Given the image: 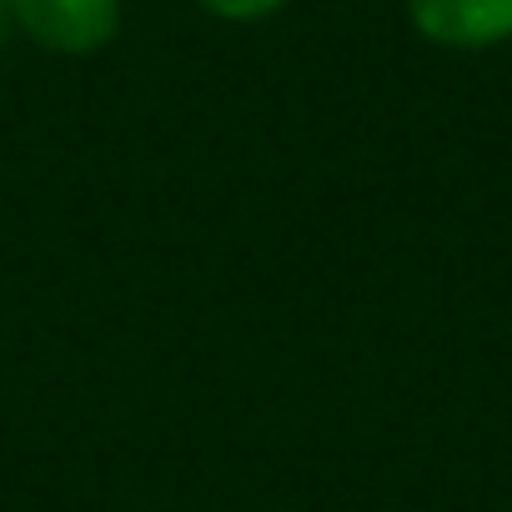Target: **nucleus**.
Here are the masks:
<instances>
[{
  "label": "nucleus",
  "mask_w": 512,
  "mask_h": 512,
  "mask_svg": "<svg viewBox=\"0 0 512 512\" xmlns=\"http://www.w3.org/2000/svg\"><path fill=\"white\" fill-rule=\"evenodd\" d=\"M422 41L447 51H487L512 41V0H407Z\"/></svg>",
  "instance_id": "2"
},
{
  "label": "nucleus",
  "mask_w": 512,
  "mask_h": 512,
  "mask_svg": "<svg viewBox=\"0 0 512 512\" xmlns=\"http://www.w3.org/2000/svg\"><path fill=\"white\" fill-rule=\"evenodd\" d=\"M196 6L216 21H267V16L287 11L292 0H196Z\"/></svg>",
  "instance_id": "3"
},
{
  "label": "nucleus",
  "mask_w": 512,
  "mask_h": 512,
  "mask_svg": "<svg viewBox=\"0 0 512 512\" xmlns=\"http://www.w3.org/2000/svg\"><path fill=\"white\" fill-rule=\"evenodd\" d=\"M11 21L51 56H96L121 31V0H11Z\"/></svg>",
  "instance_id": "1"
},
{
  "label": "nucleus",
  "mask_w": 512,
  "mask_h": 512,
  "mask_svg": "<svg viewBox=\"0 0 512 512\" xmlns=\"http://www.w3.org/2000/svg\"><path fill=\"white\" fill-rule=\"evenodd\" d=\"M6 16H11V0H0V26H6Z\"/></svg>",
  "instance_id": "4"
}]
</instances>
